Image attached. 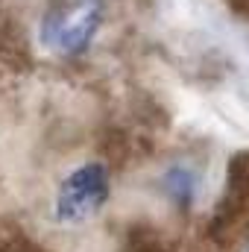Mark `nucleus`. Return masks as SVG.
<instances>
[{"instance_id":"3","label":"nucleus","mask_w":249,"mask_h":252,"mask_svg":"<svg viewBox=\"0 0 249 252\" xmlns=\"http://www.w3.org/2000/svg\"><path fill=\"white\" fill-rule=\"evenodd\" d=\"M196 173L185 167V164H176V167H170L167 173H164V190H167V196L173 199V202H179V205H187V202H193V196H196Z\"/></svg>"},{"instance_id":"4","label":"nucleus","mask_w":249,"mask_h":252,"mask_svg":"<svg viewBox=\"0 0 249 252\" xmlns=\"http://www.w3.org/2000/svg\"><path fill=\"white\" fill-rule=\"evenodd\" d=\"M247 252H249V247H247Z\"/></svg>"},{"instance_id":"1","label":"nucleus","mask_w":249,"mask_h":252,"mask_svg":"<svg viewBox=\"0 0 249 252\" xmlns=\"http://www.w3.org/2000/svg\"><path fill=\"white\" fill-rule=\"evenodd\" d=\"M106 18V0H62L38 21V44L53 56H82Z\"/></svg>"},{"instance_id":"2","label":"nucleus","mask_w":249,"mask_h":252,"mask_svg":"<svg viewBox=\"0 0 249 252\" xmlns=\"http://www.w3.org/2000/svg\"><path fill=\"white\" fill-rule=\"evenodd\" d=\"M109 196H112L109 167L97 158L79 161L59 179V185L53 190V205H50L53 220L67 229L85 226L106 208Z\"/></svg>"}]
</instances>
